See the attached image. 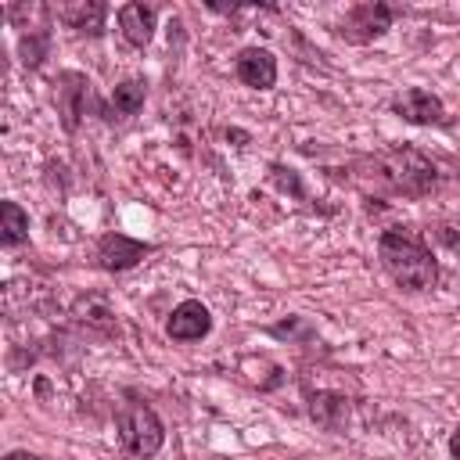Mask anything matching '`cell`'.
<instances>
[{
  "label": "cell",
  "mask_w": 460,
  "mask_h": 460,
  "mask_svg": "<svg viewBox=\"0 0 460 460\" xmlns=\"http://www.w3.org/2000/svg\"><path fill=\"white\" fill-rule=\"evenodd\" d=\"M377 262L399 291L420 295L438 284V259L424 234L413 226H385L377 234Z\"/></svg>",
  "instance_id": "7a4b0ae2"
},
{
  "label": "cell",
  "mask_w": 460,
  "mask_h": 460,
  "mask_svg": "<svg viewBox=\"0 0 460 460\" xmlns=\"http://www.w3.org/2000/svg\"><path fill=\"white\" fill-rule=\"evenodd\" d=\"M399 18V7L385 4V0H367V4H352L341 22H338V36L352 47H363V43H374L381 40Z\"/></svg>",
  "instance_id": "277c9868"
},
{
  "label": "cell",
  "mask_w": 460,
  "mask_h": 460,
  "mask_svg": "<svg viewBox=\"0 0 460 460\" xmlns=\"http://www.w3.org/2000/svg\"><path fill=\"white\" fill-rule=\"evenodd\" d=\"M309 399V417L327 428V431H341L349 424V399L341 392H327V388H316L305 395Z\"/></svg>",
  "instance_id": "4fadbf2b"
},
{
  "label": "cell",
  "mask_w": 460,
  "mask_h": 460,
  "mask_svg": "<svg viewBox=\"0 0 460 460\" xmlns=\"http://www.w3.org/2000/svg\"><path fill=\"white\" fill-rule=\"evenodd\" d=\"M435 234H438V241H442L446 248H453V252L460 255V230H453V226H438Z\"/></svg>",
  "instance_id": "e0dca14e"
},
{
  "label": "cell",
  "mask_w": 460,
  "mask_h": 460,
  "mask_svg": "<svg viewBox=\"0 0 460 460\" xmlns=\"http://www.w3.org/2000/svg\"><path fill=\"white\" fill-rule=\"evenodd\" d=\"M151 252H155L151 241H137V237H129V234L108 230V234H101L97 244H93V262H97L104 273H126V270L140 266Z\"/></svg>",
  "instance_id": "8992f818"
},
{
  "label": "cell",
  "mask_w": 460,
  "mask_h": 460,
  "mask_svg": "<svg viewBox=\"0 0 460 460\" xmlns=\"http://www.w3.org/2000/svg\"><path fill=\"white\" fill-rule=\"evenodd\" d=\"M25 241H29V212L18 201L4 198L0 201V244L4 248H18Z\"/></svg>",
  "instance_id": "5bb4252c"
},
{
  "label": "cell",
  "mask_w": 460,
  "mask_h": 460,
  "mask_svg": "<svg viewBox=\"0 0 460 460\" xmlns=\"http://www.w3.org/2000/svg\"><path fill=\"white\" fill-rule=\"evenodd\" d=\"M208 331H212V313H208V305L198 302V298L176 302L172 313H169V320H165L169 341H180V345H194V341L208 338Z\"/></svg>",
  "instance_id": "ba28073f"
},
{
  "label": "cell",
  "mask_w": 460,
  "mask_h": 460,
  "mask_svg": "<svg viewBox=\"0 0 460 460\" xmlns=\"http://www.w3.org/2000/svg\"><path fill=\"white\" fill-rule=\"evenodd\" d=\"M144 101H147V83L144 79H122L108 93V101H101L97 111L104 122H129L133 115H140Z\"/></svg>",
  "instance_id": "7c38bea8"
},
{
  "label": "cell",
  "mask_w": 460,
  "mask_h": 460,
  "mask_svg": "<svg viewBox=\"0 0 460 460\" xmlns=\"http://www.w3.org/2000/svg\"><path fill=\"white\" fill-rule=\"evenodd\" d=\"M115 22H119L122 40H126L129 47L144 50V47L155 40V29H158V7L133 0V4H122V7L115 11Z\"/></svg>",
  "instance_id": "8fae6325"
},
{
  "label": "cell",
  "mask_w": 460,
  "mask_h": 460,
  "mask_svg": "<svg viewBox=\"0 0 460 460\" xmlns=\"http://www.w3.org/2000/svg\"><path fill=\"white\" fill-rule=\"evenodd\" d=\"M50 14L65 25V29H72V32H79V36H104V18H108V4L104 0H72V4H54L50 7Z\"/></svg>",
  "instance_id": "30bf717a"
},
{
  "label": "cell",
  "mask_w": 460,
  "mask_h": 460,
  "mask_svg": "<svg viewBox=\"0 0 460 460\" xmlns=\"http://www.w3.org/2000/svg\"><path fill=\"white\" fill-rule=\"evenodd\" d=\"M54 101H58V119H61V129L65 133H75L83 126L90 104L101 108V101L93 97V83L83 72H75V68L58 72V79H54Z\"/></svg>",
  "instance_id": "5b68a950"
},
{
  "label": "cell",
  "mask_w": 460,
  "mask_h": 460,
  "mask_svg": "<svg viewBox=\"0 0 460 460\" xmlns=\"http://www.w3.org/2000/svg\"><path fill=\"white\" fill-rule=\"evenodd\" d=\"M388 108H392V115H399V119L410 122V126H449V122H453L449 111H446V104H442V97L431 93V90H424V86H406V90H399V93L388 101Z\"/></svg>",
  "instance_id": "52a82bcc"
},
{
  "label": "cell",
  "mask_w": 460,
  "mask_h": 460,
  "mask_svg": "<svg viewBox=\"0 0 460 460\" xmlns=\"http://www.w3.org/2000/svg\"><path fill=\"white\" fill-rule=\"evenodd\" d=\"M234 75L248 90H273L277 86V58L266 47H241L234 58Z\"/></svg>",
  "instance_id": "9c48e42d"
},
{
  "label": "cell",
  "mask_w": 460,
  "mask_h": 460,
  "mask_svg": "<svg viewBox=\"0 0 460 460\" xmlns=\"http://www.w3.org/2000/svg\"><path fill=\"white\" fill-rule=\"evenodd\" d=\"M4 460H50V456H40V453H29V449H11V453H4Z\"/></svg>",
  "instance_id": "ac0fdd59"
},
{
  "label": "cell",
  "mask_w": 460,
  "mask_h": 460,
  "mask_svg": "<svg viewBox=\"0 0 460 460\" xmlns=\"http://www.w3.org/2000/svg\"><path fill=\"white\" fill-rule=\"evenodd\" d=\"M266 334L270 338H302V341H309L313 338V327H309L305 316H284L280 323H270Z\"/></svg>",
  "instance_id": "2e32d148"
},
{
  "label": "cell",
  "mask_w": 460,
  "mask_h": 460,
  "mask_svg": "<svg viewBox=\"0 0 460 460\" xmlns=\"http://www.w3.org/2000/svg\"><path fill=\"white\" fill-rule=\"evenodd\" d=\"M18 54H22V65H25L29 72H36V68L47 61V54H50V25H32V29H25V32L18 36Z\"/></svg>",
  "instance_id": "9a60e30c"
},
{
  "label": "cell",
  "mask_w": 460,
  "mask_h": 460,
  "mask_svg": "<svg viewBox=\"0 0 460 460\" xmlns=\"http://www.w3.org/2000/svg\"><path fill=\"white\" fill-rule=\"evenodd\" d=\"M115 435H119V446L129 456H137V460H151L165 446L162 417L137 392H126V402H119V410H115Z\"/></svg>",
  "instance_id": "3957f363"
},
{
  "label": "cell",
  "mask_w": 460,
  "mask_h": 460,
  "mask_svg": "<svg viewBox=\"0 0 460 460\" xmlns=\"http://www.w3.org/2000/svg\"><path fill=\"white\" fill-rule=\"evenodd\" d=\"M449 456L453 460H460V424L453 428V435H449Z\"/></svg>",
  "instance_id": "d6986e66"
},
{
  "label": "cell",
  "mask_w": 460,
  "mask_h": 460,
  "mask_svg": "<svg viewBox=\"0 0 460 460\" xmlns=\"http://www.w3.org/2000/svg\"><path fill=\"white\" fill-rule=\"evenodd\" d=\"M352 180L363 187V194H377V198H406V201H420L431 198L438 190V165L431 155H424L413 144H392L385 151L363 155L356 158V172Z\"/></svg>",
  "instance_id": "6da1fadb"
}]
</instances>
